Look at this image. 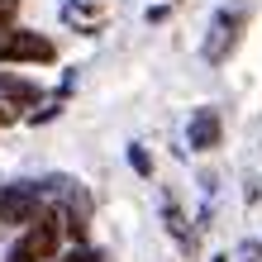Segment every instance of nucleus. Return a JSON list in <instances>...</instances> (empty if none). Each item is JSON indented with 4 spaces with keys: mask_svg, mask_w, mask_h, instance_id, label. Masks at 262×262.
Listing matches in <instances>:
<instances>
[{
    "mask_svg": "<svg viewBox=\"0 0 262 262\" xmlns=\"http://www.w3.org/2000/svg\"><path fill=\"white\" fill-rule=\"evenodd\" d=\"M72 5H96V0H72Z\"/></svg>",
    "mask_w": 262,
    "mask_h": 262,
    "instance_id": "obj_11",
    "label": "nucleus"
},
{
    "mask_svg": "<svg viewBox=\"0 0 262 262\" xmlns=\"http://www.w3.org/2000/svg\"><path fill=\"white\" fill-rule=\"evenodd\" d=\"M57 238H62V220H57V214H38L19 234V243L5 253V262H48L57 253Z\"/></svg>",
    "mask_w": 262,
    "mask_h": 262,
    "instance_id": "obj_1",
    "label": "nucleus"
},
{
    "mask_svg": "<svg viewBox=\"0 0 262 262\" xmlns=\"http://www.w3.org/2000/svg\"><path fill=\"white\" fill-rule=\"evenodd\" d=\"M43 210V186H5L0 191V224H34Z\"/></svg>",
    "mask_w": 262,
    "mask_h": 262,
    "instance_id": "obj_3",
    "label": "nucleus"
},
{
    "mask_svg": "<svg viewBox=\"0 0 262 262\" xmlns=\"http://www.w3.org/2000/svg\"><path fill=\"white\" fill-rule=\"evenodd\" d=\"M238 29H243V10H224L220 19H214V29H210V43H205V57L210 62H220V57L234 48V38H238Z\"/></svg>",
    "mask_w": 262,
    "mask_h": 262,
    "instance_id": "obj_4",
    "label": "nucleus"
},
{
    "mask_svg": "<svg viewBox=\"0 0 262 262\" xmlns=\"http://www.w3.org/2000/svg\"><path fill=\"white\" fill-rule=\"evenodd\" d=\"M129 162H134V172H138V177H148V172H152V158H148V152L138 148V143L129 148Z\"/></svg>",
    "mask_w": 262,
    "mask_h": 262,
    "instance_id": "obj_7",
    "label": "nucleus"
},
{
    "mask_svg": "<svg viewBox=\"0 0 262 262\" xmlns=\"http://www.w3.org/2000/svg\"><path fill=\"white\" fill-rule=\"evenodd\" d=\"M5 124H10V115H5V110H0V129H5Z\"/></svg>",
    "mask_w": 262,
    "mask_h": 262,
    "instance_id": "obj_10",
    "label": "nucleus"
},
{
    "mask_svg": "<svg viewBox=\"0 0 262 262\" xmlns=\"http://www.w3.org/2000/svg\"><path fill=\"white\" fill-rule=\"evenodd\" d=\"M53 43L34 29H0V62H53Z\"/></svg>",
    "mask_w": 262,
    "mask_h": 262,
    "instance_id": "obj_2",
    "label": "nucleus"
},
{
    "mask_svg": "<svg viewBox=\"0 0 262 262\" xmlns=\"http://www.w3.org/2000/svg\"><path fill=\"white\" fill-rule=\"evenodd\" d=\"M14 5H19V0H0V29L14 19Z\"/></svg>",
    "mask_w": 262,
    "mask_h": 262,
    "instance_id": "obj_9",
    "label": "nucleus"
},
{
    "mask_svg": "<svg viewBox=\"0 0 262 262\" xmlns=\"http://www.w3.org/2000/svg\"><path fill=\"white\" fill-rule=\"evenodd\" d=\"M43 96V91L34 81H24V76H10V72H0V100L5 105H34Z\"/></svg>",
    "mask_w": 262,
    "mask_h": 262,
    "instance_id": "obj_6",
    "label": "nucleus"
},
{
    "mask_svg": "<svg viewBox=\"0 0 262 262\" xmlns=\"http://www.w3.org/2000/svg\"><path fill=\"white\" fill-rule=\"evenodd\" d=\"M57 262H105V257H100L96 248H72L67 257H57Z\"/></svg>",
    "mask_w": 262,
    "mask_h": 262,
    "instance_id": "obj_8",
    "label": "nucleus"
},
{
    "mask_svg": "<svg viewBox=\"0 0 262 262\" xmlns=\"http://www.w3.org/2000/svg\"><path fill=\"white\" fill-rule=\"evenodd\" d=\"M191 148L195 152H205V148H214V143H220V115H214V110H195V119H191Z\"/></svg>",
    "mask_w": 262,
    "mask_h": 262,
    "instance_id": "obj_5",
    "label": "nucleus"
}]
</instances>
